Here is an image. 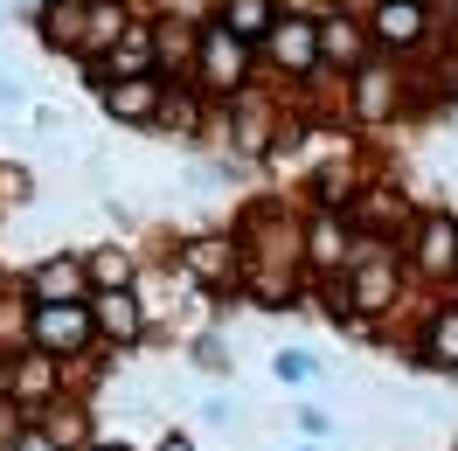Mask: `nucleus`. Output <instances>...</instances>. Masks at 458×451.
Wrapping results in <instances>:
<instances>
[{
    "instance_id": "1",
    "label": "nucleus",
    "mask_w": 458,
    "mask_h": 451,
    "mask_svg": "<svg viewBox=\"0 0 458 451\" xmlns=\"http://www.w3.org/2000/svg\"><path fill=\"white\" fill-rule=\"evenodd\" d=\"M410 264H403V251L389 243V236H369L361 243V257L347 264V306H354V334H369L375 319H389L396 312V299L410 292Z\"/></svg>"
},
{
    "instance_id": "2",
    "label": "nucleus",
    "mask_w": 458,
    "mask_h": 451,
    "mask_svg": "<svg viewBox=\"0 0 458 451\" xmlns=\"http://www.w3.org/2000/svg\"><path fill=\"white\" fill-rule=\"evenodd\" d=\"M174 271L208 299H243V243L236 229H188L174 236Z\"/></svg>"
},
{
    "instance_id": "3",
    "label": "nucleus",
    "mask_w": 458,
    "mask_h": 451,
    "mask_svg": "<svg viewBox=\"0 0 458 451\" xmlns=\"http://www.w3.org/2000/svg\"><path fill=\"white\" fill-rule=\"evenodd\" d=\"M264 70L285 90H319L327 84V56H319V7H285L278 29L264 42Z\"/></svg>"
},
{
    "instance_id": "4",
    "label": "nucleus",
    "mask_w": 458,
    "mask_h": 451,
    "mask_svg": "<svg viewBox=\"0 0 458 451\" xmlns=\"http://www.w3.org/2000/svg\"><path fill=\"white\" fill-rule=\"evenodd\" d=\"M188 84L208 98V105H236L243 90L258 84V49L250 42H236L223 21H208L195 42V70H188Z\"/></svg>"
},
{
    "instance_id": "5",
    "label": "nucleus",
    "mask_w": 458,
    "mask_h": 451,
    "mask_svg": "<svg viewBox=\"0 0 458 451\" xmlns=\"http://www.w3.org/2000/svg\"><path fill=\"white\" fill-rule=\"evenodd\" d=\"M21 347L56 354L63 368H90L98 354H112L105 334H98V312H90V306H29V334H21Z\"/></svg>"
},
{
    "instance_id": "6",
    "label": "nucleus",
    "mask_w": 458,
    "mask_h": 451,
    "mask_svg": "<svg viewBox=\"0 0 458 451\" xmlns=\"http://www.w3.org/2000/svg\"><path fill=\"white\" fill-rule=\"evenodd\" d=\"M285 118H292V105L278 98V90H271V84H250L243 98H236V105H223L229 153H236V160H278Z\"/></svg>"
},
{
    "instance_id": "7",
    "label": "nucleus",
    "mask_w": 458,
    "mask_h": 451,
    "mask_svg": "<svg viewBox=\"0 0 458 451\" xmlns=\"http://www.w3.org/2000/svg\"><path fill=\"white\" fill-rule=\"evenodd\" d=\"M319 56H327V77H341V84H354L369 63H382V49H375V35H369L354 0H327L319 7Z\"/></svg>"
},
{
    "instance_id": "8",
    "label": "nucleus",
    "mask_w": 458,
    "mask_h": 451,
    "mask_svg": "<svg viewBox=\"0 0 458 451\" xmlns=\"http://www.w3.org/2000/svg\"><path fill=\"white\" fill-rule=\"evenodd\" d=\"M369 229L354 216H327V208H306V278H347V264L361 257Z\"/></svg>"
},
{
    "instance_id": "9",
    "label": "nucleus",
    "mask_w": 458,
    "mask_h": 451,
    "mask_svg": "<svg viewBox=\"0 0 458 451\" xmlns=\"http://www.w3.org/2000/svg\"><path fill=\"white\" fill-rule=\"evenodd\" d=\"M7 382H14V410H21V417H42L56 396L77 389V368H63L56 354H42V347H14V354H7Z\"/></svg>"
},
{
    "instance_id": "10",
    "label": "nucleus",
    "mask_w": 458,
    "mask_h": 451,
    "mask_svg": "<svg viewBox=\"0 0 458 451\" xmlns=\"http://www.w3.org/2000/svg\"><path fill=\"white\" fill-rule=\"evenodd\" d=\"M430 7L437 0H361V21H369L382 56H410V49H424V35H430Z\"/></svg>"
},
{
    "instance_id": "11",
    "label": "nucleus",
    "mask_w": 458,
    "mask_h": 451,
    "mask_svg": "<svg viewBox=\"0 0 458 451\" xmlns=\"http://www.w3.org/2000/svg\"><path fill=\"white\" fill-rule=\"evenodd\" d=\"M21 292H29V306H90V299H98L84 251H56V257H42L29 278H21Z\"/></svg>"
},
{
    "instance_id": "12",
    "label": "nucleus",
    "mask_w": 458,
    "mask_h": 451,
    "mask_svg": "<svg viewBox=\"0 0 458 451\" xmlns=\"http://www.w3.org/2000/svg\"><path fill=\"white\" fill-rule=\"evenodd\" d=\"M396 251L417 278H458V216H417Z\"/></svg>"
},
{
    "instance_id": "13",
    "label": "nucleus",
    "mask_w": 458,
    "mask_h": 451,
    "mask_svg": "<svg viewBox=\"0 0 458 451\" xmlns=\"http://www.w3.org/2000/svg\"><path fill=\"white\" fill-rule=\"evenodd\" d=\"M375 181H382V174H369L354 153H334V160H319V167H313V188H306V201H313V208H327V216H354V208L369 201Z\"/></svg>"
},
{
    "instance_id": "14",
    "label": "nucleus",
    "mask_w": 458,
    "mask_h": 451,
    "mask_svg": "<svg viewBox=\"0 0 458 451\" xmlns=\"http://www.w3.org/2000/svg\"><path fill=\"white\" fill-rule=\"evenodd\" d=\"M410 362L430 375H458V299H437L424 312V327L410 334Z\"/></svg>"
},
{
    "instance_id": "15",
    "label": "nucleus",
    "mask_w": 458,
    "mask_h": 451,
    "mask_svg": "<svg viewBox=\"0 0 458 451\" xmlns=\"http://www.w3.org/2000/svg\"><path fill=\"white\" fill-rule=\"evenodd\" d=\"M90 7L98 0H42L29 21H35V42L49 49V56H70L77 63V49H84V29H90Z\"/></svg>"
},
{
    "instance_id": "16",
    "label": "nucleus",
    "mask_w": 458,
    "mask_h": 451,
    "mask_svg": "<svg viewBox=\"0 0 458 451\" xmlns=\"http://www.w3.org/2000/svg\"><path fill=\"white\" fill-rule=\"evenodd\" d=\"M98 105L118 125H160V105H167V77H132V84H98Z\"/></svg>"
},
{
    "instance_id": "17",
    "label": "nucleus",
    "mask_w": 458,
    "mask_h": 451,
    "mask_svg": "<svg viewBox=\"0 0 458 451\" xmlns=\"http://www.w3.org/2000/svg\"><path fill=\"white\" fill-rule=\"evenodd\" d=\"M90 312H98L105 347H140V340H146V299H140V285H132V292H98Z\"/></svg>"
},
{
    "instance_id": "18",
    "label": "nucleus",
    "mask_w": 458,
    "mask_h": 451,
    "mask_svg": "<svg viewBox=\"0 0 458 451\" xmlns=\"http://www.w3.org/2000/svg\"><path fill=\"white\" fill-rule=\"evenodd\" d=\"M29 423H42L63 451H90V445H98V417H90V396H84V389L56 396V403H49L42 417H29Z\"/></svg>"
},
{
    "instance_id": "19",
    "label": "nucleus",
    "mask_w": 458,
    "mask_h": 451,
    "mask_svg": "<svg viewBox=\"0 0 458 451\" xmlns=\"http://www.w3.org/2000/svg\"><path fill=\"white\" fill-rule=\"evenodd\" d=\"M396 70L403 63H369V70L347 84V118H361V125L396 118Z\"/></svg>"
},
{
    "instance_id": "20",
    "label": "nucleus",
    "mask_w": 458,
    "mask_h": 451,
    "mask_svg": "<svg viewBox=\"0 0 458 451\" xmlns=\"http://www.w3.org/2000/svg\"><path fill=\"white\" fill-rule=\"evenodd\" d=\"M285 7H292V0H223V7H216V21H223L236 42H250V49L264 56V42H271V29H278V14H285Z\"/></svg>"
},
{
    "instance_id": "21",
    "label": "nucleus",
    "mask_w": 458,
    "mask_h": 451,
    "mask_svg": "<svg viewBox=\"0 0 458 451\" xmlns=\"http://www.w3.org/2000/svg\"><path fill=\"white\" fill-rule=\"evenodd\" d=\"M84 264H90L98 292H132L140 285V257L125 251V243H98V251H84Z\"/></svg>"
},
{
    "instance_id": "22",
    "label": "nucleus",
    "mask_w": 458,
    "mask_h": 451,
    "mask_svg": "<svg viewBox=\"0 0 458 451\" xmlns=\"http://www.w3.org/2000/svg\"><path fill=\"white\" fill-rule=\"evenodd\" d=\"M201 125H208V98L195 84H167V105H160V132H181V140H195Z\"/></svg>"
},
{
    "instance_id": "23",
    "label": "nucleus",
    "mask_w": 458,
    "mask_h": 451,
    "mask_svg": "<svg viewBox=\"0 0 458 451\" xmlns=\"http://www.w3.org/2000/svg\"><path fill=\"white\" fill-rule=\"evenodd\" d=\"M271 375H278L285 389H306V382H319V354H306V347H278V354H271Z\"/></svg>"
},
{
    "instance_id": "24",
    "label": "nucleus",
    "mask_w": 458,
    "mask_h": 451,
    "mask_svg": "<svg viewBox=\"0 0 458 451\" xmlns=\"http://www.w3.org/2000/svg\"><path fill=\"white\" fill-rule=\"evenodd\" d=\"M188 362L208 368V375H229V347L216 334H195V340H188Z\"/></svg>"
},
{
    "instance_id": "25",
    "label": "nucleus",
    "mask_w": 458,
    "mask_h": 451,
    "mask_svg": "<svg viewBox=\"0 0 458 451\" xmlns=\"http://www.w3.org/2000/svg\"><path fill=\"white\" fill-rule=\"evenodd\" d=\"M299 430H306L313 445H327V438H334V417H327L319 403H299Z\"/></svg>"
},
{
    "instance_id": "26",
    "label": "nucleus",
    "mask_w": 458,
    "mask_h": 451,
    "mask_svg": "<svg viewBox=\"0 0 458 451\" xmlns=\"http://www.w3.org/2000/svg\"><path fill=\"white\" fill-rule=\"evenodd\" d=\"M21 430H29V417H21L14 403H0V451H14V445H21Z\"/></svg>"
},
{
    "instance_id": "27",
    "label": "nucleus",
    "mask_w": 458,
    "mask_h": 451,
    "mask_svg": "<svg viewBox=\"0 0 458 451\" xmlns=\"http://www.w3.org/2000/svg\"><path fill=\"white\" fill-rule=\"evenodd\" d=\"M14 451H63V445L49 438V430H42V423H29V430H21V445H14Z\"/></svg>"
},
{
    "instance_id": "28",
    "label": "nucleus",
    "mask_w": 458,
    "mask_h": 451,
    "mask_svg": "<svg viewBox=\"0 0 458 451\" xmlns=\"http://www.w3.org/2000/svg\"><path fill=\"white\" fill-rule=\"evenodd\" d=\"M21 98H29V90H21V84H14V77H7V70H0V112H14Z\"/></svg>"
},
{
    "instance_id": "29",
    "label": "nucleus",
    "mask_w": 458,
    "mask_h": 451,
    "mask_svg": "<svg viewBox=\"0 0 458 451\" xmlns=\"http://www.w3.org/2000/svg\"><path fill=\"white\" fill-rule=\"evenodd\" d=\"M229 417H236V410H229L223 396H208V403H201V423H229Z\"/></svg>"
},
{
    "instance_id": "30",
    "label": "nucleus",
    "mask_w": 458,
    "mask_h": 451,
    "mask_svg": "<svg viewBox=\"0 0 458 451\" xmlns=\"http://www.w3.org/2000/svg\"><path fill=\"white\" fill-rule=\"evenodd\" d=\"M153 451H195V438H188V430H167V438H160Z\"/></svg>"
},
{
    "instance_id": "31",
    "label": "nucleus",
    "mask_w": 458,
    "mask_h": 451,
    "mask_svg": "<svg viewBox=\"0 0 458 451\" xmlns=\"http://www.w3.org/2000/svg\"><path fill=\"white\" fill-rule=\"evenodd\" d=\"M0 403H14V382H7V354H0Z\"/></svg>"
},
{
    "instance_id": "32",
    "label": "nucleus",
    "mask_w": 458,
    "mask_h": 451,
    "mask_svg": "<svg viewBox=\"0 0 458 451\" xmlns=\"http://www.w3.org/2000/svg\"><path fill=\"white\" fill-rule=\"evenodd\" d=\"M90 451H132V445H125V438H98Z\"/></svg>"
},
{
    "instance_id": "33",
    "label": "nucleus",
    "mask_w": 458,
    "mask_h": 451,
    "mask_svg": "<svg viewBox=\"0 0 458 451\" xmlns=\"http://www.w3.org/2000/svg\"><path fill=\"white\" fill-rule=\"evenodd\" d=\"M292 451H327V445H313V438H299V445H292Z\"/></svg>"
},
{
    "instance_id": "34",
    "label": "nucleus",
    "mask_w": 458,
    "mask_h": 451,
    "mask_svg": "<svg viewBox=\"0 0 458 451\" xmlns=\"http://www.w3.org/2000/svg\"><path fill=\"white\" fill-rule=\"evenodd\" d=\"M452 98H458V70H452Z\"/></svg>"
},
{
    "instance_id": "35",
    "label": "nucleus",
    "mask_w": 458,
    "mask_h": 451,
    "mask_svg": "<svg viewBox=\"0 0 458 451\" xmlns=\"http://www.w3.org/2000/svg\"><path fill=\"white\" fill-rule=\"evenodd\" d=\"M452 21H458V0H452Z\"/></svg>"
}]
</instances>
